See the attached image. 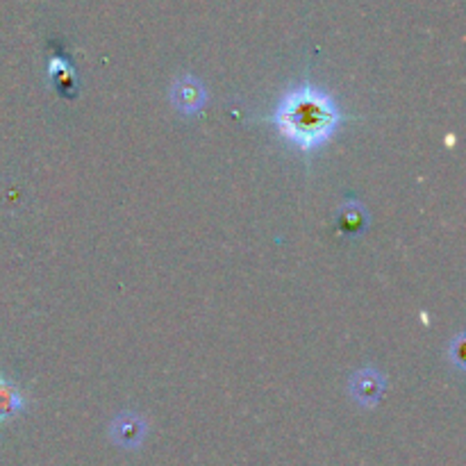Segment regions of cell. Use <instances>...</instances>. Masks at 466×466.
<instances>
[{
    "label": "cell",
    "instance_id": "obj_6",
    "mask_svg": "<svg viewBox=\"0 0 466 466\" xmlns=\"http://www.w3.org/2000/svg\"><path fill=\"white\" fill-rule=\"evenodd\" d=\"M367 226V212L360 203H346L344 208L339 209V228L349 237L360 235Z\"/></svg>",
    "mask_w": 466,
    "mask_h": 466
},
{
    "label": "cell",
    "instance_id": "obj_4",
    "mask_svg": "<svg viewBox=\"0 0 466 466\" xmlns=\"http://www.w3.org/2000/svg\"><path fill=\"white\" fill-rule=\"evenodd\" d=\"M146 435V421L137 414H121V417L114 419L112 423V437L116 444L132 449V446H139L141 440Z\"/></svg>",
    "mask_w": 466,
    "mask_h": 466
},
{
    "label": "cell",
    "instance_id": "obj_2",
    "mask_svg": "<svg viewBox=\"0 0 466 466\" xmlns=\"http://www.w3.org/2000/svg\"><path fill=\"white\" fill-rule=\"evenodd\" d=\"M171 98H173V105H176L177 112L185 114V116H191V114L200 112V107L205 105L208 94H205V86L198 77L185 73V76L177 77L176 85H173Z\"/></svg>",
    "mask_w": 466,
    "mask_h": 466
},
{
    "label": "cell",
    "instance_id": "obj_5",
    "mask_svg": "<svg viewBox=\"0 0 466 466\" xmlns=\"http://www.w3.org/2000/svg\"><path fill=\"white\" fill-rule=\"evenodd\" d=\"M25 410V399L7 378H0V421H9V419L18 417Z\"/></svg>",
    "mask_w": 466,
    "mask_h": 466
},
{
    "label": "cell",
    "instance_id": "obj_1",
    "mask_svg": "<svg viewBox=\"0 0 466 466\" xmlns=\"http://www.w3.org/2000/svg\"><path fill=\"white\" fill-rule=\"evenodd\" d=\"M341 118L344 116L330 94L303 82L282 96L273 112V126L296 150L314 153L330 141Z\"/></svg>",
    "mask_w": 466,
    "mask_h": 466
},
{
    "label": "cell",
    "instance_id": "obj_3",
    "mask_svg": "<svg viewBox=\"0 0 466 466\" xmlns=\"http://www.w3.org/2000/svg\"><path fill=\"white\" fill-rule=\"evenodd\" d=\"M350 391L362 405H376L385 391V378L373 369H364L350 380Z\"/></svg>",
    "mask_w": 466,
    "mask_h": 466
}]
</instances>
